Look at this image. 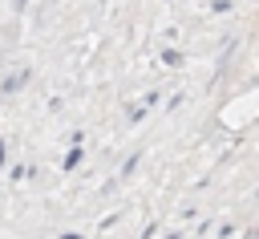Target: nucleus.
<instances>
[{
  "label": "nucleus",
  "instance_id": "nucleus-3",
  "mask_svg": "<svg viewBox=\"0 0 259 239\" xmlns=\"http://www.w3.org/2000/svg\"><path fill=\"white\" fill-rule=\"evenodd\" d=\"M4 162H8V150H4V142H0V166H4Z\"/></svg>",
  "mask_w": 259,
  "mask_h": 239
},
{
  "label": "nucleus",
  "instance_id": "nucleus-5",
  "mask_svg": "<svg viewBox=\"0 0 259 239\" xmlns=\"http://www.w3.org/2000/svg\"><path fill=\"white\" fill-rule=\"evenodd\" d=\"M65 239H77V235H65Z\"/></svg>",
  "mask_w": 259,
  "mask_h": 239
},
{
  "label": "nucleus",
  "instance_id": "nucleus-4",
  "mask_svg": "<svg viewBox=\"0 0 259 239\" xmlns=\"http://www.w3.org/2000/svg\"><path fill=\"white\" fill-rule=\"evenodd\" d=\"M16 8H24V0H16Z\"/></svg>",
  "mask_w": 259,
  "mask_h": 239
},
{
  "label": "nucleus",
  "instance_id": "nucleus-1",
  "mask_svg": "<svg viewBox=\"0 0 259 239\" xmlns=\"http://www.w3.org/2000/svg\"><path fill=\"white\" fill-rule=\"evenodd\" d=\"M77 162H81V150H69V154H65V158H61V166H65V170H73V166H77Z\"/></svg>",
  "mask_w": 259,
  "mask_h": 239
},
{
  "label": "nucleus",
  "instance_id": "nucleus-2",
  "mask_svg": "<svg viewBox=\"0 0 259 239\" xmlns=\"http://www.w3.org/2000/svg\"><path fill=\"white\" fill-rule=\"evenodd\" d=\"M20 85H24V73H16V77H8V81H4V93H12V89H20Z\"/></svg>",
  "mask_w": 259,
  "mask_h": 239
}]
</instances>
